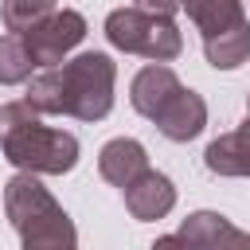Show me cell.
<instances>
[{
	"mask_svg": "<svg viewBox=\"0 0 250 250\" xmlns=\"http://www.w3.org/2000/svg\"><path fill=\"white\" fill-rule=\"evenodd\" d=\"M105 39L125 51L152 62H172L184 51V35L172 23V16H152L141 8H117L105 16Z\"/></svg>",
	"mask_w": 250,
	"mask_h": 250,
	"instance_id": "277c9868",
	"label": "cell"
},
{
	"mask_svg": "<svg viewBox=\"0 0 250 250\" xmlns=\"http://www.w3.org/2000/svg\"><path fill=\"white\" fill-rule=\"evenodd\" d=\"M184 82L176 78V70L172 66H164V62H148V66H141L137 74H133V86H129V102H133V109L141 113V117H156V109L180 90Z\"/></svg>",
	"mask_w": 250,
	"mask_h": 250,
	"instance_id": "9c48e42d",
	"label": "cell"
},
{
	"mask_svg": "<svg viewBox=\"0 0 250 250\" xmlns=\"http://www.w3.org/2000/svg\"><path fill=\"white\" fill-rule=\"evenodd\" d=\"M203 164L215 176H250V113L234 133H223L203 148Z\"/></svg>",
	"mask_w": 250,
	"mask_h": 250,
	"instance_id": "8fae6325",
	"label": "cell"
},
{
	"mask_svg": "<svg viewBox=\"0 0 250 250\" xmlns=\"http://www.w3.org/2000/svg\"><path fill=\"white\" fill-rule=\"evenodd\" d=\"M62 86V117L78 121H102L113 109V78L117 66L102 51H82L70 62L55 66Z\"/></svg>",
	"mask_w": 250,
	"mask_h": 250,
	"instance_id": "3957f363",
	"label": "cell"
},
{
	"mask_svg": "<svg viewBox=\"0 0 250 250\" xmlns=\"http://www.w3.org/2000/svg\"><path fill=\"white\" fill-rule=\"evenodd\" d=\"M156 129L168 137V141H176V145H184V141H191V137H199L203 133V125H207V102L195 94V90H176L160 109H156Z\"/></svg>",
	"mask_w": 250,
	"mask_h": 250,
	"instance_id": "8992f818",
	"label": "cell"
},
{
	"mask_svg": "<svg viewBox=\"0 0 250 250\" xmlns=\"http://www.w3.org/2000/svg\"><path fill=\"white\" fill-rule=\"evenodd\" d=\"M47 12H55V0H4L0 4V20H4V27L8 31H27V27H35Z\"/></svg>",
	"mask_w": 250,
	"mask_h": 250,
	"instance_id": "9a60e30c",
	"label": "cell"
},
{
	"mask_svg": "<svg viewBox=\"0 0 250 250\" xmlns=\"http://www.w3.org/2000/svg\"><path fill=\"white\" fill-rule=\"evenodd\" d=\"M160 242H195V246H250V234L227 223L219 211H195L184 219V227Z\"/></svg>",
	"mask_w": 250,
	"mask_h": 250,
	"instance_id": "ba28073f",
	"label": "cell"
},
{
	"mask_svg": "<svg viewBox=\"0 0 250 250\" xmlns=\"http://www.w3.org/2000/svg\"><path fill=\"white\" fill-rule=\"evenodd\" d=\"M31 70H39V66L31 59L23 35H16V31L4 35L0 39V86H20V82L31 78Z\"/></svg>",
	"mask_w": 250,
	"mask_h": 250,
	"instance_id": "5bb4252c",
	"label": "cell"
},
{
	"mask_svg": "<svg viewBox=\"0 0 250 250\" xmlns=\"http://www.w3.org/2000/svg\"><path fill=\"white\" fill-rule=\"evenodd\" d=\"M20 35H23L31 59H35V66H59V62L82 43L86 20H82V12H74V8H55V12H47L35 27L20 31Z\"/></svg>",
	"mask_w": 250,
	"mask_h": 250,
	"instance_id": "5b68a950",
	"label": "cell"
},
{
	"mask_svg": "<svg viewBox=\"0 0 250 250\" xmlns=\"http://www.w3.org/2000/svg\"><path fill=\"white\" fill-rule=\"evenodd\" d=\"M203 55L215 70H234L250 59V20H238L215 35H203Z\"/></svg>",
	"mask_w": 250,
	"mask_h": 250,
	"instance_id": "7c38bea8",
	"label": "cell"
},
{
	"mask_svg": "<svg viewBox=\"0 0 250 250\" xmlns=\"http://www.w3.org/2000/svg\"><path fill=\"white\" fill-rule=\"evenodd\" d=\"M246 113H250V94H246Z\"/></svg>",
	"mask_w": 250,
	"mask_h": 250,
	"instance_id": "e0dca14e",
	"label": "cell"
},
{
	"mask_svg": "<svg viewBox=\"0 0 250 250\" xmlns=\"http://www.w3.org/2000/svg\"><path fill=\"white\" fill-rule=\"evenodd\" d=\"M4 211L27 250H70L78 242L70 215L35 180V172H16L4 184Z\"/></svg>",
	"mask_w": 250,
	"mask_h": 250,
	"instance_id": "7a4b0ae2",
	"label": "cell"
},
{
	"mask_svg": "<svg viewBox=\"0 0 250 250\" xmlns=\"http://www.w3.org/2000/svg\"><path fill=\"white\" fill-rule=\"evenodd\" d=\"M0 148L8 164L35 176H62L78 164V137L43 125L27 102H8L0 109Z\"/></svg>",
	"mask_w": 250,
	"mask_h": 250,
	"instance_id": "6da1fadb",
	"label": "cell"
},
{
	"mask_svg": "<svg viewBox=\"0 0 250 250\" xmlns=\"http://www.w3.org/2000/svg\"><path fill=\"white\" fill-rule=\"evenodd\" d=\"M145 168H148V152H145V145L133 141V137H113V141L102 145V152H98V172H102V180L113 184V188H125V184L137 180Z\"/></svg>",
	"mask_w": 250,
	"mask_h": 250,
	"instance_id": "30bf717a",
	"label": "cell"
},
{
	"mask_svg": "<svg viewBox=\"0 0 250 250\" xmlns=\"http://www.w3.org/2000/svg\"><path fill=\"white\" fill-rule=\"evenodd\" d=\"M141 12H152V16H176L180 0H137Z\"/></svg>",
	"mask_w": 250,
	"mask_h": 250,
	"instance_id": "2e32d148",
	"label": "cell"
},
{
	"mask_svg": "<svg viewBox=\"0 0 250 250\" xmlns=\"http://www.w3.org/2000/svg\"><path fill=\"white\" fill-rule=\"evenodd\" d=\"M121 191H125L129 215L141 219V223L164 219V215L176 207V184H172L164 172H152V168H145V172H141L137 180H129Z\"/></svg>",
	"mask_w": 250,
	"mask_h": 250,
	"instance_id": "52a82bcc",
	"label": "cell"
},
{
	"mask_svg": "<svg viewBox=\"0 0 250 250\" xmlns=\"http://www.w3.org/2000/svg\"><path fill=\"white\" fill-rule=\"evenodd\" d=\"M180 8L188 12V20H191L203 35H215V31L246 20L242 0H180Z\"/></svg>",
	"mask_w": 250,
	"mask_h": 250,
	"instance_id": "4fadbf2b",
	"label": "cell"
}]
</instances>
